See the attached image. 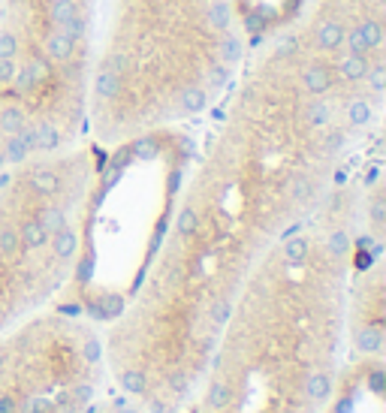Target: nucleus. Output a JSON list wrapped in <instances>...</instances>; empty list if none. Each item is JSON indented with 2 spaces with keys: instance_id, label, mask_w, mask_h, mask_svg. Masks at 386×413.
Instances as JSON below:
<instances>
[{
  "instance_id": "nucleus-1",
  "label": "nucleus",
  "mask_w": 386,
  "mask_h": 413,
  "mask_svg": "<svg viewBox=\"0 0 386 413\" xmlns=\"http://www.w3.org/2000/svg\"><path fill=\"white\" fill-rule=\"evenodd\" d=\"M383 70L386 0H308L239 70L142 280L103 326L112 390L182 413L242 284L374 130Z\"/></svg>"
},
{
  "instance_id": "nucleus-2",
  "label": "nucleus",
  "mask_w": 386,
  "mask_h": 413,
  "mask_svg": "<svg viewBox=\"0 0 386 413\" xmlns=\"http://www.w3.org/2000/svg\"><path fill=\"white\" fill-rule=\"evenodd\" d=\"M363 175H344L323 205L257 262L182 413L338 407L347 390L344 302L363 247Z\"/></svg>"
},
{
  "instance_id": "nucleus-3",
  "label": "nucleus",
  "mask_w": 386,
  "mask_h": 413,
  "mask_svg": "<svg viewBox=\"0 0 386 413\" xmlns=\"http://www.w3.org/2000/svg\"><path fill=\"white\" fill-rule=\"evenodd\" d=\"M94 73L88 142L100 151L220 103L248 39L233 0H94Z\"/></svg>"
},
{
  "instance_id": "nucleus-4",
  "label": "nucleus",
  "mask_w": 386,
  "mask_h": 413,
  "mask_svg": "<svg viewBox=\"0 0 386 413\" xmlns=\"http://www.w3.org/2000/svg\"><path fill=\"white\" fill-rule=\"evenodd\" d=\"M94 0H0V172L88 142Z\"/></svg>"
},
{
  "instance_id": "nucleus-5",
  "label": "nucleus",
  "mask_w": 386,
  "mask_h": 413,
  "mask_svg": "<svg viewBox=\"0 0 386 413\" xmlns=\"http://www.w3.org/2000/svg\"><path fill=\"white\" fill-rule=\"evenodd\" d=\"M100 157L79 142L0 172V332L57 305L73 284Z\"/></svg>"
},
{
  "instance_id": "nucleus-6",
  "label": "nucleus",
  "mask_w": 386,
  "mask_h": 413,
  "mask_svg": "<svg viewBox=\"0 0 386 413\" xmlns=\"http://www.w3.org/2000/svg\"><path fill=\"white\" fill-rule=\"evenodd\" d=\"M109 386L103 326L57 302L0 332V413H76Z\"/></svg>"
},
{
  "instance_id": "nucleus-7",
  "label": "nucleus",
  "mask_w": 386,
  "mask_h": 413,
  "mask_svg": "<svg viewBox=\"0 0 386 413\" xmlns=\"http://www.w3.org/2000/svg\"><path fill=\"white\" fill-rule=\"evenodd\" d=\"M359 260L353 266L344 302V335H347V359H383L386 341V269L383 244L363 236Z\"/></svg>"
},
{
  "instance_id": "nucleus-8",
  "label": "nucleus",
  "mask_w": 386,
  "mask_h": 413,
  "mask_svg": "<svg viewBox=\"0 0 386 413\" xmlns=\"http://www.w3.org/2000/svg\"><path fill=\"white\" fill-rule=\"evenodd\" d=\"M308 0H233L248 46L269 43L299 19Z\"/></svg>"
},
{
  "instance_id": "nucleus-9",
  "label": "nucleus",
  "mask_w": 386,
  "mask_h": 413,
  "mask_svg": "<svg viewBox=\"0 0 386 413\" xmlns=\"http://www.w3.org/2000/svg\"><path fill=\"white\" fill-rule=\"evenodd\" d=\"M76 413H151L148 407H142L139 401L127 398V395H121L118 390H112V386H106L103 392H97L91 401L85 404V407H79Z\"/></svg>"
}]
</instances>
